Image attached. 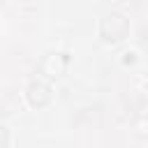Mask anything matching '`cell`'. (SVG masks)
I'll return each instance as SVG.
<instances>
[{
  "label": "cell",
  "mask_w": 148,
  "mask_h": 148,
  "mask_svg": "<svg viewBox=\"0 0 148 148\" xmlns=\"http://www.w3.org/2000/svg\"><path fill=\"white\" fill-rule=\"evenodd\" d=\"M127 32H130V21H127V16L120 14V12L106 14V16L102 18V23H99V35H102L104 42H111V44L123 42V39L127 37Z\"/></svg>",
  "instance_id": "1"
},
{
  "label": "cell",
  "mask_w": 148,
  "mask_h": 148,
  "mask_svg": "<svg viewBox=\"0 0 148 148\" xmlns=\"http://www.w3.org/2000/svg\"><path fill=\"white\" fill-rule=\"evenodd\" d=\"M25 95H28L30 106H46L51 102V88L46 83H42V81H32L28 86V92Z\"/></svg>",
  "instance_id": "2"
},
{
  "label": "cell",
  "mask_w": 148,
  "mask_h": 148,
  "mask_svg": "<svg viewBox=\"0 0 148 148\" xmlns=\"http://www.w3.org/2000/svg\"><path fill=\"white\" fill-rule=\"evenodd\" d=\"M7 146H9V130L0 125V148H7Z\"/></svg>",
  "instance_id": "3"
},
{
  "label": "cell",
  "mask_w": 148,
  "mask_h": 148,
  "mask_svg": "<svg viewBox=\"0 0 148 148\" xmlns=\"http://www.w3.org/2000/svg\"><path fill=\"white\" fill-rule=\"evenodd\" d=\"M136 62V53L134 51H125L123 53V65H134Z\"/></svg>",
  "instance_id": "4"
},
{
  "label": "cell",
  "mask_w": 148,
  "mask_h": 148,
  "mask_svg": "<svg viewBox=\"0 0 148 148\" xmlns=\"http://www.w3.org/2000/svg\"><path fill=\"white\" fill-rule=\"evenodd\" d=\"M146 88H148V83H146Z\"/></svg>",
  "instance_id": "5"
}]
</instances>
